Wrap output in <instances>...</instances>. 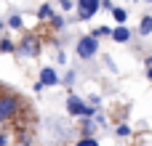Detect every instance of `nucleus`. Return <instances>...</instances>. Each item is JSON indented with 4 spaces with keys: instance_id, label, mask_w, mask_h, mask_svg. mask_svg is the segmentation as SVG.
<instances>
[{
    "instance_id": "24",
    "label": "nucleus",
    "mask_w": 152,
    "mask_h": 146,
    "mask_svg": "<svg viewBox=\"0 0 152 146\" xmlns=\"http://www.w3.org/2000/svg\"><path fill=\"white\" fill-rule=\"evenodd\" d=\"M150 64H152V56H150Z\"/></svg>"
},
{
    "instance_id": "15",
    "label": "nucleus",
    "mask_w": 152,
    "mask_h": 146,
    "mask_svg": "<svg viewBox=\"0 0 152 146\" xmlns=\"http://www.w3.org/2000/svg\"><path fill=\"white\" fill-rule=\"evenodd\" d=\"M91 130H94V122H91V117H83V133H86V136H91Z\"/></svg>"
},
{
    "instance_id": "3",
    "label": "nucleus",
    "mask_w": 152,
    "mask_h": 146,
    "mask_svg": "<svg viewBox=\"0 0 152 146\" xmlns=\"http://www.w3.org/2000/svg\"><path fill=\"white\" fill-rule=\"evenodd\" d=\"M67 112H69L72 117H94V109H91L88 104H83L75 93L67 96Z\"/></svg>"
},
{
    "instance_id": "17",
    "label": "nucleus",
    "mask_w": 152,
    "mask_h": 146,
    "mask_svg": "<svg viewBox=\"0 0 152 146\" xmlns=\"http://www.w3.org/2000/svg\"><path fill=\"white\" fill-rule=\"evenodd\" d=\"M128 133H131L128 125H120V128H118V136H128Z\"/></svg>"
},
{
    "instance_id": "21",
    "label": "nucleus",
    "mask_w": 152,
    "mask_h": 146,
    "mask_svg": "<svg viewBox=\"0 0 152 146\" xmlns=\"http://www.w3.org/2000/svg\"><path fill=\"white\" fill-rule=\"evenodd\" d=\"M102 5H104L107 11H112V8H115V5H112V0H102Z\"/></svg>"
},
{
    "instance_id": "14",
    "label": "nucleus",
    "mask_w": 152,
    "mask_h": 146,
    "mask_svg": "<svg viewBox=\"0 0 152 146\" xmlns=\"http://www.w3.org/2000/svg\"><path fill=\"white\" fill-rule=\"evenodd\" d=\"M110 32H112V29H110V27H96V29H94V32H91V35H94V37H96V40H99V37H107V35H110Z\"/></svg>"
},
{
    "instance_id": "25",
    "label": "nucleus",
    "mask_w": 152,
    "mask_h": 146,
    "mask_svg": "<svg viewBox=\"0 0 152 146\" xmlns=\"http://www.w3.org/2000/svg\"><path fill=\"white\" fill-rule=\"evenodd\" d=\"M147 3H152V0H147Z\"/></svg>"
},
{
    "instance_id": "13",
    "label": "nucleus",
    "mask_w": 152,
    "mask_h": 146,
    "mask_svg": "<svg viewBox=\"0 0 152 146\" xmlns=\"http://www.w3.org/2000/svg\"><path fill=\"white\" fill-rule=\"evenodd\" d=\"M48 21H51V27H53V29H64V19H61V16H56V13H53Z\"/></svg>"
},
{
    "instance_id": "6",
    "label": "nucleus",
    "mask_w": 152,
    "mask_h": 146,
    "mask_svg": "<svg viewBox=\"0 0 152 146\" xmlns=\"http://www.w3.org/2000/svg\"><path fill=\"white\" fill-rule=\"evenodd\" d=\"M61 80H59V74H56V69H51V66H43L40 69V85L43 88H53V85H59Z\"/></svg>"
},
{
    "instance_id": "5",
    "label": "nucleus",
    "mask_w": 152,
    "mask_h": 146,
    "mask_svg": "<svg viewBox=\"0 0 152 146\" xmlns=\"http://www.w3.org/2000/svg\"><path fill=\"white\" fill-rule=\"evenodd\" d=\"M102 8V0H77V19H94Z\"/></svg>"
},
{
    "instance_id": "22",
    "label": "nucleus",
    "mask_w": 152,
    "mask_h": 146,
    "mask_svg": "<svg viewBox=\"0 0 152 146\" xmlns=\"http://www.w3.org/2000/svg\"><path fill=\"white\" fill-rule=\"evenodd\" d=\"M147 77H150V80H152V64H150V66H147Z\"/></svg>"
},
{
    "instance_id": "1",
    "label": "nucleus",
    "mask_w": 152,
    "mask_h": 146,
    "mask_svg": "<svg viewBox=\"0 0 152 146\" xmlns=\"http://www.w3.org/2000/svg\"><path fill=\"white\" fill-rule=\"evenodd\" d=\"M21 109V98L16 93H0V122H11L13 117H19Z\"/></svg>"
},
{
    "instance_id": "16",
    "label": "nucleus",
    "mask_w": 152,
    "mask_h": 146,
    "mask_svg": "<svg viewBox=\"0 0 152 146\" xmlns=\"http://www.w3.org/2000/svg\"><path fill=\"white\" fill-rule=\"evenodd\" d=\"M77 146H99V144H96L91 136H86V138H80V141H77Z\"/></svg>"
},
{
    "instance_id": "2",
    "label": "nucleus",
    "mask_w": 152,
    "mask_h": 146,
    "mask_svg": "<svg viewBox=\"0 0 152 146\" xmlns=\"http://www.w3.org/2000/svg\"><path fill=\"white\" fill-rule=\"evenodd\" d=\"M96 53H99V40L94 35H86L77 40V56L80 59H94Z\"/></svg>"
},
{
    "instance_id": "9",
    "label": "nucleus",
    "mask_w": 152,
    "mask_h": 146,
    "mask_svg": "<svg viewBox=\"0 0 152 146\" xmlns=\"http://www.w3.org/2000/svg\"><path fill=\"white\" fill-rule=\"evenodd\" d=\"M51 16H53V5L51 3H43L37 8V19H51Z\"/></svg>"
},
{
    "instance_id": "11",
    "label": "nucleus",
    "mask_w": 152,
    "mask_h": 146,
    "mask_svg": "<svg viewBox=\"0 0 152 146\" xmlns=\"http://www.w3.org/2000/svg\"><path fill=\"white\" fill-rule=\"evenodd\" d=\"M13 51H16V45H13L8 37H3V40H0V53H13Z\"/></svg>"
},
{
    "instance_id": "4",
    "label": "nucleus",
    "mask_w": 152,
    "mask_h": 146,
    "mask_svg": "<svg viewBox=\"0 0 152 146\" xmlns=\"http://www.w3.org/2000/svg\"><path fill=\"white\" fill-rule=\"evenodd\" d=\"M19 51H21V53H27L29 59H37V56H40V40H37L35 35H29V32H27V35L21 37V43H19Z\"/></svg>"
},
{
    "instance_id": "8",
    "label": "nucleus",
    "mask_w": 152,
    "mask_h": 146,
    "mask_svg": "<svg viewBox=\"0 0 152 146\" xmlns=\"http://www.w3.org/2000/svg\"><path fill=\"white\" fill-rule=\"evenodd\" d=\"M139 35H152V16H144L142 19V24H139Z\"/></svg>"
},
{
    "instance_id": "19",
    "label": "nucleus",
    "mask_w": 152,
    "mask_h": 146,
    "mask_svg": "<svg viewBox=\"0 0 152 146\" xmlns=\"http://www.w3.org/2000/svg\"><path fill=\"white\" fill-rule=\"evenodd\" d=\"M8 141H11V136L8 133H0V146H8Z\"/></svg>"
},
{
    "instance_id": "23",
    "label": "nucleus",
    "mask_w": 152,
    "mask_h": 146,
    "mask_svg": "<svg viewBox=\"0 0 152 146\" xmlns=\"http://www.w3.org/2000/svg\"><path fill=\"white\" fill-rule=\"evenodd\" d=\"M0 29H3V19H0Z\"/></svg>"
},
{
    "instance_id": "20",
    "label": "nucleus",
    "mask_w": 152,
    "mask_h": 146,
    "mask_svg": "<svg viewBox=\"0 0 152 146\" xmlns=\"http://www.w3.org/2000/svg\"><path fill=\"white\" fill-rule=\"evenodd\" d=\"M64 82H67V85H72V82H75V72H67V77H64Z\"/></svg>"
},
{
    "instance_id": "18",
    "label": "nucleus",
    "mask_w": 152,
    "mask_h": 146,
    "mask_svg": "<svg viewBox=\"0 0 152 146\" xmlns=\"http://www.w3.org/2000/svg\"><path fill=\"white\" fill-rule=\"evenodd\" d=\"M59 5H61L64 11H72V0H59Z\"/></svg>"
},
{
    "instance_id": "12",
    "label": "nucleus",
    "mask_w": 152,
    "mask_h": 146,
    "mask_svg": "<svg viewBox=\"0 0 152 146\" xmlns=\"http://www.w3.org/2000/svg\"><path fill=\"white\" fill-rule=\"evenodd\" d=\"M8 27H11V29H21V27H24V21H21V16H19V13H13V16L8 19Z\"/></svg>"
},
{
    "instance_id": "10",
    "label": "nucleus",
    "mask_w": 152,
    "mask_h": 146,
    "mask_svg": "<svg viewBox=\"0 0 152 146\" xmlns=\"http://www.w3.org/2000/svg\"><path fill=\"white\" fill-rule=\"evenodd\" d=\"M112 16H115V21H118V24H126L128 11H126V8H112Z\"/></svg>"
},
{
    "instance_id": "7",
    "label": "nucleus",
    "mask_w": 152,
    "mask_h": 146,
    "mask_svg": "<svg viewBox=\"0 0 152 146\" xmlns=\"http://www.w3.org/2000/svg\"><path fill=\"white\" fill-rule=\"evenodd\" d=\"M110 37H112L115 43H128V40H131V29H128L126 24H118V27L110 32Z\"/></svg>"
}]
</instances>
